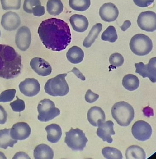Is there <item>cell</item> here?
<instances>
[{
  "instance_id": "cell-1",
  "label": "cell",
  "mask_w": 156,
  "mask_h": 159,
  "mask_svg": "<svg viewBox=\"0 0 156 159\" xmlns=\"http://www.w3.org/2000/svg\"><path fill=\"white\" fill-rule=\"evenodd\" d=\"M38 33L43 45L48 49L55 52L66 49L72 39L68 24L62 20L56 18L42 22Z\"/></svg>"
},
{
  "instance_id": "cell-2",
  "label": "cell",
  "mask_w": 156,
  "mask_h": 159,
  "mask_svg": "<svg viewBox=\"0 0 156 159\" xmlns=\"http://www.w3.org/2000/svg\"><path fill=\"white\" fill-rule=\"evenodd\" d=\"M22 68L21 56L11 46L0 44V77L14 78L20 74Z\"/></svg>"
},
{
  "instance_id": "cell-3",
  "label": "cell",
  "mask_w": 156,
  "mask_h": 159,
  "mask_svg": "<svg viewBox=\"0 0 156 159\" xmlns=\"http://www.w3.org/2000/svg\"><path fill=\"white\" fill-rule=\"evenodd\" d=\"M111 112L113 118L121 126H129L134 118V109L126 102L115 103L111 108Z\"/></svg>"
},
{
  "instance_id": "cell-4",
  "label": "cell",
  "mask_w": 156,
  "mask_h": 159,
  "mask_svg": "<svg viewBox=\"0 0 156 159\" xmlns=\"http://www.w3.org/2000/svg\"><path fill=\"white\" fill-rule=\"evenodd\" d=\"M67 75V74H59L49 80L44 87L46 93L53 96H63L67 95L69 90L65 79Z\"/></svg>"
},
{
  "instance_id": "cell-5",
  "label": "cell",
  "mask_w": 156,
  "mask_h": 159,
  "mask_svg": "<svg viewBox=\"0 0 156 159\" xmlns=\"http://www.w3.org/2000/svg\"><path fill=\"white\" fill-rule=\"evenodd\" d=\"M129 46L134 54L143 56L147 55L152 50L153 43L150 38L146 35L138 34L131 38Z\"/></svg>"
},
{
  "instance_id": "cell-6",
  "label": "cell",
  "mask_w": 156,
  "mask_h": 159,
  "mask_svg": "<svg viewBox=\"0 0 156 159\" xmlns=\"http://www.w3.org/2000/svg\"><path fill=\"white\" fill-rule=\"evenodd\" d=\"M88 139L83 131L73 128L69 132H66L65 143L67 146L74 151H82L85 148Z\"/></svg>"
},
{
  "instance_id": "cell-7",
  "label": "cell",
  "mask_w": 156,
  "mask_h": 159,
  "mask_svg": "<svg viewBox=\"0 0 156 159\" xmlns=\"http://www.w3.org/2000/svg\"><path fill=\"white\" fill-rule=\"evenodd\" d=\"M38 118L39 121L48 122L60 114V110L55 107L54 102L49 99H44L39 102L38 106Z\"/></svg>"
},
{
  "instance_id": "cell-8",
  "label": "cell",
  "mask_w": 156,
  "mask_h": 159,
  "mask_svg": "<svg viewBox=\"0 0 156 159\" xmlns=\"http://www.w3.org/2000/svg\"><path fill=\"white\" fill-rule=\"evenodd\" d=\"M131 132L135 139L139 141H145L151 138L152 129L149 123L144 120H138L133 125Z\"/></svg>"
},
{
  "instance_id": "cell-9",
  "label": "cell",
  "mask_w": 156,
  "mask_h": 159,
  "mask_svg": "<svg viewBox=\"0 0 156 159\" xmlns=\"http://www.w3.org/2000/svg\"><path fill=\"white\" fill-rule=\"evenodd\" d=\"M156 58H152L149 61V63L145 65L143 62L135 64V72L139 74L142 77H148L151 82H156Z\"/></svg>"
},
{
  "instance_id": "cell-10",
  "label": "cell",
  "mask_w": 156,
  "mask_h": 159,
  "mask_svg": "<svg viewBox=\"0 0 156 159\" xmlns=\"http://www.w3.org/2000/svg\"><path fill=\"white\" fill-rule=\"evenodd\" d=\"M137 24L141 30L148 32H153L156 30V14L151 11L141 13L138 16Z\"/></svg>"
},
{
  "instance_id": "cell-11",
  "label": "cell",
  "mask_w": 156,
  "mask_h": 159,
  "mask_svg": "<svg viewBox=\"0 0 156 159\" xmlns=\"http://www.w3.org/2000/svg\"><path fill=\"white\" fill-rule=\"evenodd\" d=\"M15 41L17 47L21 51L27 50L32 41L30 29L26 26H22L19 29L16 33Z\"/></svg>"
},
{
  "instance_id": "cell-12",
  "label": "cell",
  "mask_w": 156,
  "mask_h": 159,
  "mask_svg": "<svg viewBox=\"0 0 156 159\" xmlns=\"http://www.w3.org/2000/svg\"><path fill=\"white\" fill-rule=\"evenodd\" d=\"M19 88L21 93L25 96L33 97L39 93L40 87L36 79L27 78L21 82Z\"/></svg>"
},
{
  "instance_id": "cell-13",
  "label": "cell",
  "mask_w": 156,
  "mask_h": 159,
  "mask_svg": "<svg viewBox=\"0 0 156 159\" xmlns=\"http://www.w3.org/2000/svg\"><path fill=\"white\" fill-rule=\"evenodd\" d=\"M31 132V128L27 123L18 122L14 125L10 129V134L14 140H22L27 139Z\"/></svg>"
},
{
  "instance_id": "cell-14",
  "label": "cell",
  "mask_w": 156,
  "mask_h": 159,
  "mask_svg": "<svg viewBox=\"0 0 156 159\" xmlns=\"http://www.w3.org/2000/svg\"><path fill=\"white\" fill-rule=\"evenodd\" d=\"M20 17L16 12H7L2 16L1 25L4 30L8 31H14L21 25Z\"/></svg>"
},
{
  "instance_id": "cell-15",
  "label": "cell",
  "mask_w": 156,
  "mask_h": 159,
  "mask_svg": "<svg viewBox=\"0 0 156 159\" xmlns=\"http://www.w3.org/2000/svg\"><path fill=\"white\" fill-rule=\"evenodd\" d=\"M114 126V123L111 120L100 123L97 126V134L103 141H106L109 143H112L113 140L111 137V135L115 134Z\"/></svg>"
},
{
  "instance_id": "cell-16",
  "label": "cell",
  "mask_w": 156,
  "mask_h": 159,
  "mask_svg": "<svg viewBox=\"0 0 156 159\" xmlns=\"http://www.w3.org/2000/svg\"><path fill=\"white\" fill-rule=\"evenodd\" d=\"M30 65L34 71L40 76H46L52 73L50 65L41 58H33L30 61Z\"/></svg>"
},
{
  "instance_id": "cell-17",
  "label": "cell",
  "mask_w": 156,
  "mask_h": 159,
  "mask_svg": "<svg viewBox=\"0 0 156 159\" xmlns=\"http://www.w3.org/2000/svg\"><path fill=\"white\" fill-rule=\"evenodd\" d=\"M99 15L101 19L104 21L113 22L117 19L119 10L113 3H106L100 8Z\"/></svg>"
},
{
  "instance_id": "cell-18",
  "label": "cell",
  "mask_w": 156,
  "mask_h": 159,
  "mask_svg": "<svg viewBox=\"0 0 156 159\" xmlns=\"http://www.w3.org/2000/svg\"><path fill=\"white\" fill-rule=\"evenodd\" d=\"M87 118L91 125L96 127L100 123L105 121L106 115L104 111L101 107H93L88 110Z\"/></svg>"
},
{
  "instance_id": "cell-19",
  "label": "cell",
  "mask_w": 156,
  "mask_h": 159,
  "mask_svg": "<svg viewBox=\"0 0 156 159\" xmlns=\"http://www.w3.org/2000/svg\"><path fill=\"white\" fill-rule=\"evenodd\" d=\"M69 21L73 30L80 33L86 31L89 25L88 19L83 15H73L70 17Z\"/></svg>"
},
{
  "instance_id": "cell-20",
  "label": "cell",
  "mask_w": 156,
  "mask_h": 159,
  "mask_svg": "<svg viewBox=\"0 0 156 159\" xmlns=\"http://www.w3.org/2000/svg\"><path fill=\"white\" fill-rule=\"evenodd\" d=\"M34 156L36 159H52L54 157V152L48 145L41 144L35 148Z\"/></svg>"
},
{
  "instance_id": "cell-21",
  "label": "cell",
  "mask_w": 156,
  "mask_h": 159,
  "mask_svg": "<svg viewBox=\"0 0 156 159\" xmlns=\"http://www.w3.org/2000/svg\"><path fill=\"white\" fill-rule=\"evenodd\" d=\"M45 129L47 133L48 141L53 143L59 142L62 135L61 129L60 126L57 124H52L46 126Z\"/></svg>"
},
{
  "instance_id": "cell-22",
  "label": "cell",
  "mask_w": 156,
  "mask_h": 159,
  "mask_svg": "<svg viewBox=\"0 0 156 159\" xmlns=\"http://www.w3.org/2000/svg\"><path fill=\"white\" fill-rule=\"evenodd\" d=\"M84 53L81 48L77 46H73L69 48L66 53V57L71 63L77 64L82 62Z\"/></svg>"
},
{
  "instance_id": "cell-23",
  "label": "cell",
  "mask_w": 156,
  "mask_h": 159,
  "mask_svg": "<svg viewBox=\"0 0 156 159\" xmlns=\"http://www.w3.org/2000/svg\"><path fill=\"white\" fill-rule=\"evenodd\" d=\"M10 129H4L0 130V148L6 149L8 147H13L17 143V140L12 139Z\"/></svg>"
},
{
  "instance_id": "cell-24",
  "label": "cell",
  "mask_w": 156,
  "mask_h": 159,
  "mask_svg": "<svg viewBox=\"0 0 156 159\" xmlns=\"http://www.w3.org/2000/svg\"><path fill=\"white\" fill-rule=\"evenodd\" d=\"M102 25L101 23H97L92 28L89 34L85 39L83 42L84 47L88 48L90 47L102 30Z\"/></svg>"
},
{
  "instance_id": "cell-25",
  "label": "cell",
  "mask_w": 156,
  "mask_h": 159,
  "mask_svg": "<svg viewBox=\"0 0 156 159\" xmlns=\"http://www.w3.org/2000/svg\"><path fill=\"white\" fill-rule=\"evenodd\" d=\"M122 84L126 90L130 91H134L139 87V80L135 75L129 74L124 76Z\"/></svg>"
},
{
  "instance_id": "cell-26",
  "label": "cell",
  "mask_w": 156,
  "mask_h": 159,
  "mask_svg": "<svg viewBox=\"0 0 156 159\" xmlns=\"http://www.w3.org/2000/svg\"><path fill=\"white\" fill-rule=\"evenodd\" d=\"M125 156L127 159H145L146 154L143 148L135 145L128 147L125 152Z\"/></svg>"
},
{
  "instance_id": "cell-27",
  "label": "cell",
  "mask_w": 156,
  "mask_h": 159,
  "mask_svg": "<svg viewBox=\"0 0 156 159\" xmlns=\"http://www.w3.org/2000/svg\"><path fill=\"white\" fill-rule=\"evenodd\" d=\"M46 9L50 15L59 16L63 11L64 5L61 0H48Z\"/></svg>"
},
{
  "instance_id": "cell-28",
  "label": "cell",
  "mask_w": 156,
  "mask_h": 159,
  "mask_svg": "<svg viewBox=\"0 0 156 159\" xmlns=\"http://www.w3.org/2000/svg\"><path fill=\"white\" fill-rule=\"evenodd\" d=\"M70 7L77 11H83L88 10L90 6V0H69Z\"/></svg>"
},
{
  "instance_id": "cell-29",
  "label": "cell",
  "mask_w": 156,
  "mask_h": 159,
  "mask_svg": "<svg viewBox=\"0 0 156 159\" xmlns=\"http://www.w3.org/2000/svg\"><path fill=\"white\" fill-rule=\"evenodd\" d=\"M103 156L107 159H122L123 155L119 150L114 147H106L102 149Z\"/></svg>"
},
{
  "instance_id": "cell-30",
  "label": "cell",
  "mask_w": 156,
  "mask_h": 159,
  "mask_svg": "<svg viewBox=\"0 0 156 159\" xmlns=\"http://www.w3.org/2000/svg\"><path fill=\"white\" fill-rule=\"evenodd\" d=\"M117 31L115 27L110 25L102 33L101 39L103 41H109L110 43H115L117 40Z\"/></svg>"
},
{
  "instance_id": "cell-31",
  "label": "cell",
  "mask_w": 156,
  "mask_h": 159,
  "mask_svg": "<svg viewBox=\"0 0 156 159\" xmlns=\"http://www.w3.org/2000/svg\"><path fill=\"white\" fill-rule=\"evenodd\" d=\"M3 10H18L21 7V0H1Z\"/></svg>"
},
{
  "instance_id": "cell-32",
  "label": "cell",
  "mask_w": 156,
  "mask_h": 159,
  "mask_svg": "<svg viewBox=\"0 0 156 159\" xmlns=\"http://www.w3.org/2000/svg\"><path fill=\"white\" fill-rule=\"evenodd\" d=\"M16 92L15 89H9L3 91L0 95V102H11L15 98Z\"/></svg>"
},
{
  "instance_id": "cell-33",
  "label": "cell",
  "mask_w": 156,
  "mask_h": 159,
  "mask_svg": "<svg viewBox=\"0 0 156 159\" xmlns=\"http://www.w3.org/2000/svg\"><path fill=\"white\" fill-rule=\"evenodd\" d=\"M110 64L115 67L121 66L124 63V59L121 54L118 53H114L109 57Z\"/></svg>"
},
{
  "instance_id": "cell-34",
  "label": "cell",
  "mask_w": 156,
  "mask_h": 159,
  "mask_svg": "<svg viewBox=\"0 0 156 159\" xmlns=\"http://www.w3.org/2000/svg\"><path fill=\"white\" fill-rule=\"evenodd\" d=\"M39 5H41L40 0H25L23 5V9L26 12L32 14L33 8Z\"/></svg>"
},
{
  "instance_id": "cell-35",
  "label": "cell",
  "mask_w": 156,
  "mask_h": 159,
  "mask_svg": "<svg viewBox=\"0 0 156 159\" xmlns=\"http://www.w3.org/2000/svg\"><path fill=\"white\" fill-rule=\"evenodd\" d=\"M16 98H17L16 100L10 103V106L14 112H21L25 110V102L23 100L19 99L17 96H16Z\"/></svg>"
},
{
  "instance_id": "cell-36",
  "label": "cell",
  "mask_w": 156,
  "mask_h": 159,
  "mask_svg": "<svg viewBox=\"0 0 156 159\" xmlns=\"http://www.w3.org/2000/svg\"><path fill=\"white\" fill-rule=\"evenodd\" d=\"M99 98V96L97 94L93 93L91 90H87L85 96V98L87 102L89 103H94L96 102Z\"/></svg>"
},
{
  "instance_id": "cell-37",
  "label": "cell",
  "mask_w": 156,
  "mask_h": 159,
  "mask_svg": "<svg viewBox=\"0 0 156 159\" xmlns=\"http://www.w3.org/2000/svg\"><path fill=\"white\" fill-rule=\"evenodd\" d=\"M34 16L36 17H40L45 14V8L41 5H37L33 8L32 10Z\"/></svg>"
},
{
  "instance_id": "cell-38",
  "label": "cell",
  "mask_w": 156,
  "mask_h": 159,
  "mask_svg": "<svg viewBox=\"0 0 156 159\" xmlns=\"http://www.w3.org/2000/svg\"><path fill=\"white\" fill-rule=\"evenodd\" d=\"M135 4L140 7H146L151 5L154 0H133Z\"/></svg>"
},
{
  "instance_id": "cell-39",
  "label": "cell",
  "mask_w": 156,
  "mask_h": 159,
  "mask_svg": "<svg viewBox=\"0 0 156 159\" xmlns=\"http://www.w3.org/2000/svg\"><path fill=\"white\" fill-rule=\"evenodd\" d=\"M7 113L2 106L0 105V125H4L6 122Z\"/></svg>"
},
{
  "instance_id": "cell-40",
  "label": "cell",
  "mask_w": 156,
  "mask_h": 159,
  "mask_svg": "<svg viewBox=\"0 0 156 159\" xmlns=\"http://www.w3.org/2000/svg\"><path fill=\"white\" fill-rule=\"evenodd\" d=\"M70 72H73L74 74L77 76L78 78L81 79L83 81H85L86 80V78L83 76V74L81 72V71L76 68H74Z\"/></svg>"
},
{
  "instance_id": "cell-41",
  "label": "cell",
  "mask_w": 156,
  "mask_h": 159,
  "mask_svg": "<svg viewBox=\"0 0 156 159\" xmlns=\"http://www.w3.org/2000/svg\"><path fill=\"white\" fill-rule=\"evenodd\" d=\"M13 159H30V158L25 152H19L16 153Z\"/></svg>"
},
{
  "instance_id": "cell-42",
  "label": "cell",
  "mask_w": 156,
  "mask_h": 159,
  "mask_svg": "<svg viewBox=\"0 0 156 159\" xmlns=\"http://www.w3.org/2000/svg\"><path fill=\"white\" fill-rule=\"evenodd\" d=\"M131 25V23L130 21L126 20L124 22L123 25L121 26V28L123 32H125L130 27Z\"/></svg>"
},
{
  "instance_id": "cell-43",
  "label": "cell",
  "mask_w": 156,
  "mask_h": 159,
  "mask_svg": "<svg viewBox=\"0 0 156 159\" xmlns=\"http://www.w3.org/2000/svg\"><path fill=\"white\" fill-rule=\"evenodd\" d=\"M0 159H7L5 155L2 152H0Z\"/></svg>"
},
{
  "instance_id": "cell-44",
  "label": "cell",
  "mask_w": 156,
  "mask_h": 159,
  "mask_svg": "<svg viewBox=\"0 0 156 159\" xmlns=\"http://www.w3.org/2000/svg\"><path fill=\"white\" fill-rule=\"evenodd\" d=\"M1 31H0V37H1Z\"/></svg>"
}]
</instances>
